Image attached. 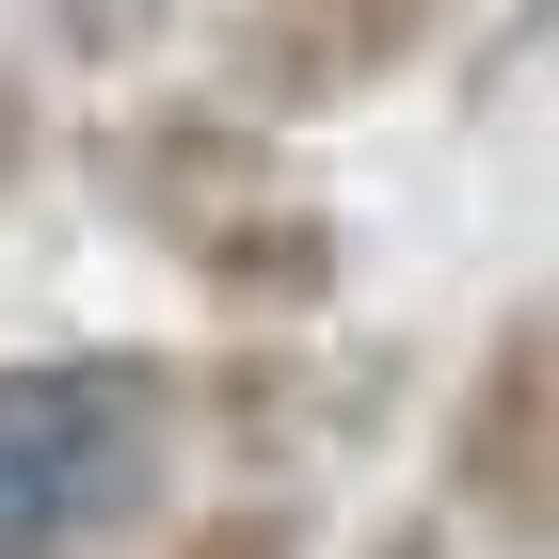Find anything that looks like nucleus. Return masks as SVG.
<instances>
[{
	"label": "nucleus",
	"mask_w": 559,
	"mask_h": 559,
	"mask_svg": "<svg viewBox=\"0 0 559 559\" xmlns=\"http://www.w3.org/2000/svg\"><path fill=\"white\" fill-rule=\"evenodd\" d=\"M192 448V368L129 336L0 368V559H129Z\"/></svg>",
	"instance_id": "1"
},
{
	"label": "nucleus",
	"mask_w": 559,
	"mask_h": 559,
	"mask_svg": "<svg viewBox=\"0 0 559 559\" xmlns=\"http://www.w3.org/2000/svg\"><path fill=\"white\" fill-rule=\"evenodd\" d=\"M96 176H112L129 240H160L224 320H320L336 224H320V192L288 176L272 112H240V96H144L129 129L96 144Z\"/></svg>",
	"instance_id": "2"
},
{
	"label": "nucleus",
	"mask_w": 559,
	"mask_h": 559,
	"mask_svg": "<svg viewBox=\"0 0 559 559\" xmlns=\"http://www.w3.org/2000/svg\"><path fill=\"white\" fill-rule=\"evenodd\" d=\"M160 559H304V512L288 496H224V512H192Z\"/></svg>",
	"instance_id": "5"
},
{
	"label": "nucleus",
	"mask_w": 559,
	"mask_h": 559,
	"mask_svg": "<svg viewBox=\"0 0 559 559\" xmlns=\"http://www.w3.org/2000/svg\"><path fill=\"white\" fill-rule=\"evenodd\" d=\"M33 144H48V96H33V64L0 48V209H16V176H33Z\"/></svg>",
	"instance_id": "6"
},
{
	"label": "nucleus",
	"mask_w": 559,
	"mask_h": 559,
	"mask_svg": "<svg viewBox=\"0 0 559 559\" xmlns=\"http://www.w3.org/2000/svg\"><path fill=\"white\" fill-rule=\"evenodd\" d=\"M448 512L496 559H559V288H527L448 400Z\"/></svg>",
	"instance_id": "3"
},
{
	"label": "nucleus",
	"mask_w": 559,
	"mask_h": 559,
	"mask_svg": "<svg viewBox=\"0 0 559 559\" xmlns=\"http://www.w3.org/2000/svg\"><path fill=\"white\" fill-rule=\"evenodd\" d=\"M431 33H448V0H224V96L272 112V129L288 112H352Z\"/></svg>",
	"instance_id": "4"
}]
</instances>
